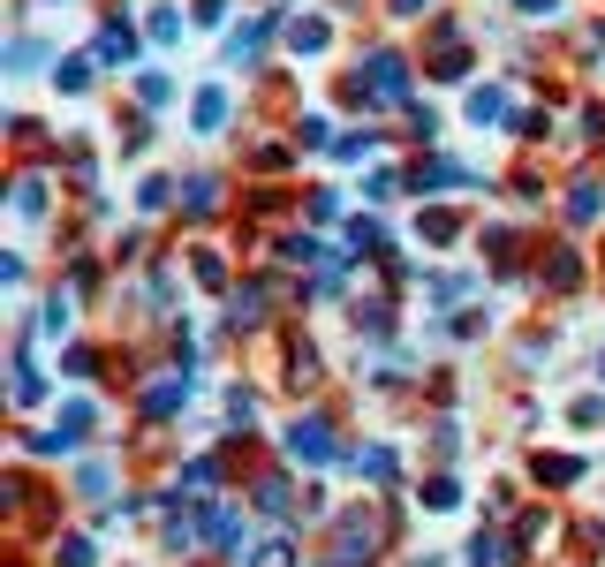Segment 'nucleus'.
<instances>
[{"instance_id": "nucleus-1", "label": "nucleus", "mask_w": 605, "mask_h": 567, "mask_svg": "<svg viewBox=\"0 0 605 567\" xmlns=\"http://www.w3.org/2000/svg\"><path fill=\"white\" fill-rule=\"evenodd\" d=\"M295 454H303V462H318V454H326V431H318V424H295Z\"/></svg>"}]
</instances>
